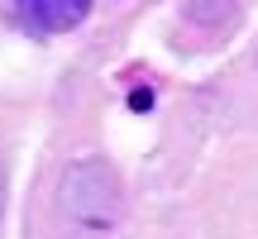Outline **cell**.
<instances>
[{
	"label": "cell",
	"mask_w": 258,
	"mask_h": 239,
	"mask_svg": "<svg viewBox=\"0 0 258 239\" xmlns=\"http://www.w3.org/2000/svg\"><path fill=\"white\" fill-rule=\"evenodd\" d=\"M57 225L67 239H120L124 187L105 158H82L57 182Z\"/></svg>",
	"instance_id": "obj_1"
},
{
	"label": "cell",
	"mask_w": 258,
	"mask_h": 239,
	"mask_svg": "<svg viewBox=\"0 0 258 239\" xmlns=\"http://www.w3.org/2000/svg\"><path fill=\"white\" fill-rule=\"evenodd\" d=\"M10 10L29 34H67L91 15V0H10Z\"/></svg>",
	"instance_id": "obj_2"
}]
</instances>
